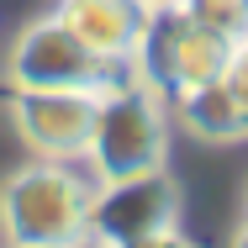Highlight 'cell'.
I'll return each mask as SVG.
<instances>
[{
	"label": "cell",
	"mask_w": 248,
	"mask_h": 248,
	"mask_svg": "<svg viewBox=\"0 0 248 248\" xmlns=\"http://www.w3.org/2000/svg\"><path fill=\"white\" fill-rule=\"evenodd\" d=\"M222 85L232 90V100L243 106V116H248V37L227 48V63H222Z\"/></svg>",
	"instance_id": "10"
},
{
	"label": "cell",
	"mask_w": 248,
	"mask_h": 248,
	"mask_svg": "<svg viewBox=\"0 0 248 248\" xmlns=\"http://www.w3.org/2000/svg\"><path fill=\"white\" fill-rule=\"evenodd\" d=\"M169 158V116H164V95L148 90L143 79H111L100 90L95 106V132L85 164L95 180H127V174H148L164 169Z\"/></svg>",
	"instance_id": "2"
},
{
	"label": "cell",
	"mask_w": 248,
	"mask_h": 248,
	"mask_svg": "<svg viewBox=\"0 0 248 248\" xmlns=\"http://www.w3.org/2000/svg\"><path fill=\"white\" fill-rule=\"evenodd\" d=\"M206 32H217L222 43H243L248 37V0H180Z\"/></svg>",
	"instance_id": "9"
},
{
	"label": "cell",
	"mask_w": 248,
	"mask_h": 248,
	"mask_svg": "<svg viewBox=\"0 0 248 248\" xmlns=\"http://www.w3.org/2000/svg\"><path fill=\"white\" fill-rule=\"evenodd\" d=\"M95 174L74 158H32L0 185V232L11 248H79L90 243Z\"/></svg>",
	"instance_id": "1"
},
{
	"label": "cell",
	"mask_w": 248,
	"mask_h": 248,
	"mask_svg": "<svg viewBox=\"0 0 248 248\" xmlns=\"http://www.w3.org/2000/svg\"><path fill=\"white\" fill-rule=\"evenodd\" d=\"M174 111H180V127L201 143H243L248 138V116L232 100V90L222 85V74H211V79L190 85L185 95H174Z\"/></svg>",
	"instance_id": "8"
},
{
	"label": "cell",
	"mask_w": 248,
	"mask_h": 248,
	"mask_svg": "<svg viewBox=\"0 0 248 248\" xmlns=\"http://www.w3.org/2000/svg\"><path fill=\"white\" fill-rule=\"evenodd\" d=\"M143 11L138 0H63L58 5V21L85 43V48L106 58L111 69H122L132 48H138V32H143Z\"/></svg>",
	"instance_id": "7"
},
{
	"label": "cell",
	"mask_w": 248,
	"mask_h": 248,
	"mask_svg": "<svg viewBox=\"0 0 248 248\" xmlns=\"http://www.w3.org/2000/svg\"><path fill=\"white\" fill-rule=\"evenodd\" d=\"M95 106H100V90H16L11 127L37 158L85 164L90 132H95Z\"/></svg>",
	"instance_id": "6"
},
{
	"label": "cell",
	"mask_w": 248,
	"mask_h": 248,
	"mask_svg": "<svg viewBox=\"0 0 248 248\" xmlns=\"http://www.w3.org/2000/svg\"><path fill=\"white\" fill-rule=\"evenodd\" d=\"M227 248H248V217L232 227V238H227Z\"/></svg>",
	"instance_id": "12"
},
{
	"label": "cell",
	"mask_w": 248,
	"mask_h": 248,
	"mask_svg": "<svg viewBox=\"0 0 248 248\" xmlns=\"http://www.w3.org/2000/svg\"><path fill=\"white\" fill-rule=\"evenodd\" d=\"M79 248H100V243H79Z\"/></svg>",
	"instance_id": "14"
},
{
	"label": "cell",
	"mask_w": 248,
	"mask_h": 248,
	"mask_svg": "<svg viewBox=\"0 0 248 248\" xmlns=\"http://www.w3.org/2000/svg\"><path fill=\"white\" fill-rule=\"evenodd\" d=\"M5 79L11 90H106L116 69L95 58L53 11V16H37L32 27H21V37L11 43V58H5Z\"/></svg>",
	"instance_id": "4"
},
{
	"label": "cell",
	"mask_w": 248,
	"mask_h": 248,
	"mask_svg": "<svg viewBox=\"0 0 248 248\" xmlns=\"http://www.w3.org/2000/svg\"><path fill=\"white\" fill-rule=\"evenodd\" d=\"M227 48L232 43H222L217 32H206L180 0H169V5H148L143 11V32H138V48H132L127 63H138V79L148 90L174 100V95H185L190 85L222 74Z\"/></svg>",
	"instance_id": "3"
},
{
	"label": "cell",
	"mask_w": 248,
	"mask_h": 248,
	"mask_svg": "<svg viewBox=\"0 0 248 248\" xmlns=\"http://www.w3.org/2000/svg\"><path fill=\"white\" fill-rule=\"evenodd\" d=\"M138 5H169V0H138Z\"/></svg>",
	"instance_id": "13"
},
{
	"label": "cell",
	"mask_w": 248,
	"mask_h": 248,
	"mask_svg": "<svg viewBox=\"0 0 248 248\" xmlns=\"http://www.w3.org/2000/svg\"><path fill=\"white\" fill-rule=\"evenodd\" d=\"M180 227V185L148 169V174H127V180H95V196H90V243L100 248H132L153 238V232H169Z\"/></svg>",
	"instance_id": "5"
},
{
	"label": "cell",
	"mask_w": 248,
	"mask_h": 248,
	"mask_svg": "<svg viewBox=\"0 0 248 248\" xmlns=\"http://www.w3.org/2000/svg\"><path fill=\"white\" fill-rule=\"evenodd\" d=\"M132 248H201V243L185 238L180 227H169V232H153V238H143V243H132Z\"/></svg>",
	"instance_id": "11"
}]
</instances>
